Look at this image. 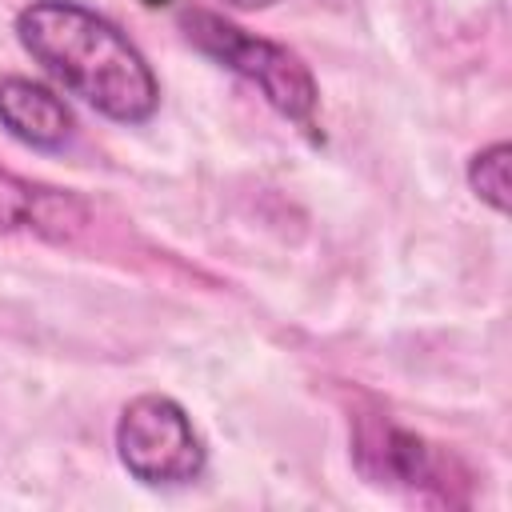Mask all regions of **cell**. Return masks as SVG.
<instances>
[{"label": "cell", "mask_w": 512, "mask_h": 512, "mask_svg": "<svg viewBox=\"0 0 512 512\" xmlns=\"http://www.w3.org/2000/svg\"><path fill=\"white\" fill-rule=\"evenodd\" d=\"M116 456L148 488H176L204 472V440L168 396H136L116 420Z\"/></svg>", "instance_id": "3957f363"}, {"label": "cell", "mask_w": 512, "mask_h": 512, "mask_svg": "<svg viewBox=\"0 0 512 512\" xmlns=\"http://www.w3.org/2000/svg\"><path fill=\"white\" fill-rule=\"evenodd\" d=\"M24 52L72 96L120 124H140L160 104V84L136 44L76 0H32L16 16Z\"/></svg>", "instance_id": "6da1fadb"}, {"label": "cell", "mask_w": 512, "mask_h": 512, "mask_svg": "<svg viewBox=\"0 0 512 512\" xmlns=\"http://www.w3.org/2000/svg\"><path fill=\"white\" fill-rule=\"evenodd\" d=\"M184 32L200 52L216 56L224 68L252 80L280 116L296 120L300 128H312L316 84H312V72L300 64V56H292L288 48L260 40V36H252V32L212 16V12H200V8L184 12Z\"/></svg>", "instance_id": "7a4b0ae2"}, {"label": "cell", "mask_w": 512, "mask_h": 512, "mask_svg": "<svg viewBox=\"0 0 512 512\" xmlns=\"http://www.w3.org/2000/svg\"><path fill=\"white\" fill-rule=\"evenodd\" d=\"M0 124L32 148H60L72 136L68 104L52 88H44L28 76L0 80Z\"/></svg>", "instance_id": "277c9868"}, {"label": "cell", "mask_w": 512, "mask_h": 512, "mask_svg": "<svg viewBox=\"0 0 512 512\" xmlns=\"http://www.w3.org/2000/svg\"><path fill=\"white\" fill-rule=\"evenodd\" d=\"M84 204L68 192L28 184L0 168V232H40V236H68L80 228Z\"/></svg>", "instance_id": "5b68a950"}, {"label": "cell", "mask_w": 512, "mask_h": 512, "mask_svg": "<svg viewBox=\"0 0 512 512\" xmlns=\"http://www.w3.org/2000/svg\"><path fill=\"white\" fill-rule=\"evenodd\" d=\"M224 4H232V8H268L272 0H224Z\"/></svg>", "instance_id": "52a82bcc"}, {"label": "cell", "mask_w": 512, "mask_h": 512, "mask_svg": "<svg viewBox=\"0 0 512 512\" xmlns=\"http://www.w3.org/2000/svg\"><path fill=\"white\" fill-rule=\"evenodd\" d=\"M508 156H512L508 144H492V148L476 152L472 164H468V184H472V192H476L488 208H496V212H508Z\"/></svg>", "instance_id": "8992f818"}]
</instances>
